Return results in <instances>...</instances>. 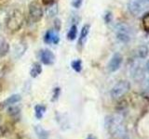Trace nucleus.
Masks as SVG:
<instances>
[{
  "label": "nucleus",
  "instance_id": "a211bd4d",
  "mask_svg": "<svg viewBox=\"0 0 149 139\" xmlns=\"http://www.w3.org/2000/svg\"><path fill=\"white\" fill-rule=\"evenodd\" d=\"M9 51V45L7 42H2L0 43V57L6 56Z\"/></svg>",
  "mask_w": 149,
  "mask_h": 139
},
{
  "label": "nucleus",
  "instance_id": "dca6fc26",
  "mask_svg": "<svg viewBox=\"0 0 149 139\" xmlns=\"http://www.w3.org/2000/svg\"><path fill=\"white\" fill-rule=\"evenodd\" d=\"M46 112V107L43 105H36L35 107V114L36 119H42Z\"/></svg>",
  "mask_w": 149,
  "mask_h": 139
},
{
  "label": "nucleus",
  "instance_id": "a878e982",
  "mask_svg": "<svg viewBox=\"0 0 149 139\" xmlns=\"http://www.w3.org/2000/svg\"><path fill=\"white\" fill-rule=\"evenodd\" d=\"M143 87H144V90H146L148 94H149V79L144 82V85H143Z\"/></svg>",
  "mask_w": 149,
  "mask_h": 139
},
{
  "label": "nucleus",
  "instance_id": "f3484780",
  "mask_svg": "<svg viewBox=\"0 0 149 139\" xmlns=\"http://www.w3.org/2000/svg\"><path fill=\"white\" fill-rule=\"evenodd\" d=\"M77 25L73 24L67 32V38L70 41H73L77 38Z\"/></svg>",
  "mask_w": 149,
  "mask_h": 139
},
{
  "label": "nucleus",
  "instance_id": "9b49d317",
  "mask_svg": "<svg viewBox=\"0 0 149 139\" xmlns=\"http://www.w3.org/2000/svg\"><path fill=\"white\" fill-rule=\"evenodd\" d=\"M35 132L36 133V136L38 137V139H49V132L47 131L45 128L40 126V125H36Z\"/></svg>",
  "mask_w": 149,
  "mask_h": 139
},
{
  "label": "nucleus",
  "instance_id": "39448f33",
  "mask_svg": "<svg viewBox=\"0 0 149 139\" xmlns=\"http://www.w3.org/2000/svg\"><path fill=\"white\" fill-rule=\"evenodd\" d=\"M29 17L33 22L39 21L43 17L42 6L37 1H33L29 4Z\"/></svg>",
  "mask_w": 149,
  "mask_h": 139
},
{
  "label": "nucleus",
  "instance_id": "cd10ccee",
  "mask_svg": "<svg viewBox=\"0 0 149 139\" xmlns=\"http://www.w3.org/2000/svg\"><path fill=\"white\" fill-rule=\"evenodd\" d=\"M146 70H147V72H149V59L147 60V62H146Z\"/></svg>",
  "mask_w": 149,
  "mask_h": 139
},
{
  "label": "nucleus",
  "instance_id": "c85d7f7f",
  "mask_svg": "<svg viewBox=\"0 0 149 139\" xmlns=\"http://www.w3.org/2000/svg\"><path fill=\"white\" fill-rule=\"evenodd\" d=\"M87 139H97V138L95 136H88Z\"/></svg>",
  "mask_w": 149,
  "mask_h": 139
},
{
  "label": "nucleus",
  "instance_id": "393cba45",
  "mask_svg": "<svg viewBox=\"0 0 149 139\" xmlns=\"http://www.w3.org/2000/svg\"><path fill=\"white\" fill-rule=\"evenodd\" d=\"M81 3H82V0H73L72 1V5L77 8L81 6Z\"/></svg>",
  "mask_w": 149,
  "mask_h": 139
},
{
  "label": "nucleus",
  "instance_id": "c756f323",
  "mask_svg": "<svg viewBox=\"0 0 149 139\" xmlns=\"http://www.w3.org/2000/svg\"><path fill=\"white\" fill-rule=\"evenodd\" d=\"M2 91H3V86L1 85V83H0V93H1Z\"/></svg>",
  "mask_w": 149,
  "mask_h": 139
},
{
  "label": "nucleus",
  "instance_id": "aec40b11",
  "mask_svg": "<svg viewBox=\"0 0 149 139\" xmlns=\"http://www.w3.org/2000/svg\"><path fill=\"white\" fill-rule=\"evenodd\" d=\"M132 75H133V78L134 79H138V76L141 78L143 76V69H141L140 66H134L132 67Z\"/></svg>",
  "mask_w": 149,
  "mask_h": 139
},
{
  "label": "nucleus",
  "instance_id": "b1692460",
  "mask_svg": "<svg viewBox=\"0 0 149 139\" xmlns=\"http://www.w3.org/2000/svg\"><path fill=\"white\" fill-rule=\"evenodd\" d=\"M59 95H60V88L57 87L54 89V93H53V97H52V100H56L59 97Z\"/></svg>",
  "mask_w": 149,
  "mask_h": 139
},
{
  "label": "nucleus",
  "instance_id": "ddd939ff",
  "mask_svg": "<svg viewBox=\"0 0 149 139\" xmlns=\"http://www.w3.org/2000/svg\"><path fill=\"white\" fill-rule=\"evenodd\" d=\"M46 14L49 18L55 17L58 14V5L56 3L49 5L48 8H46Z\"/></svg>",
  "mask_w": 149,
  "mask_h": 139
},
{
  "label": "nucleus",
  "instance_id": "f03ea898",
  "mask_svg": "<svg viewBox=\"0 0 149 139\" xmlns=\"http://www.w3.org/2000/svg\"><path fill=\"white\" fill-rule=\"evenodd\" d=\"M128 9L134 17L143 15L149 11V0H130Z\"/></svg>",
  "mask_w": 149,
  "mask_h": 139
},
{
  "label": "nucleus",
  "instance_id": "4468645a",
  "mask_svg": "<svg viewBox=\"0 0 149 139\" xmlns=\"http://www.w3.org/2000/svg\"><path fill=\"white\" fill-rule=\"evenodd\" d=\"M41 72H42V66H41V64L38 63V62H36V63L33 64L32 69H31V71H30L31 76L33 78H36Z\"/></svg>",
  "mask_w": 149,
  "mask_h": 139
},
{
  "label": "nucleus",
  "instance_id": "2eb2a0df",
  "mask_svg": "<svg viewBox=\"0 0 149 139\" xmlns=\"http://www.w3.org/2000/svg\"><path fill=\"white\" fill-rule=\"evenodd\" d=\"M21 98L22 97L20 95H12L10 96H8V98L5 100L4 105L5 106H12L13 104L18 103V102L21 100Z\"/></svg>",
  "mask_w": 149,
  "mask_h": 139
},
{
  "label": "nucleus",
  "instance_id": "f257e3e1",
  "mask_svg": "<svg viewBox=\"0 0 149 139\" xmlns=\"http://www.w3.org/2000/svg\"><path fill=\"white\" fill-rule=\"evenodd\" d=\"M23 21H24V18H23L22 13L19 9H14L9 13L6 25L9 31L17 32L22 27Z\"/></svg>",
  "mask_w": 149,
  "mask_h": 139
},
{
  "label": "nucleus",
  "instance_id": "9d476101",
  "mask_svg": "<svg viewBox=\"0 0 149 139\" xmlns=\"http://www.w3.org/2000/svg\"><path fill=\"white\" fill-rule=\"evenodd\" d=\"M90 29H91V26L88 24H85L81 29L80 32V35H79V40H78V45L83 46L85 42L87 40V37L88 35V32H90Z\"/></svg>",
  "mask_w": 149,
  "mask_h": 139
},
{
  "label": "nucleus",
  "instance_id": "4be33fe9",
  "mask_svg": "<svg viewBox=\"0 0 149 139\" xmlns=\"http://www.w3.org/2000/svg\"><path fill=\"white\" fill-rule=\"evenodd\" d=\"M137 53H138L139 58H146V56L148 54V48H147V46H146V45L140 46L139 49L137 50Z\"/></svg>",
  "mask_w": 149,
  "mask_h": 139
},
{
  "label": "nucleus",
  "instance_id": "bb28decb",
  "mask_svg": "<svg viewBox=\"0 0 149 139\" xmlns=\"http://www.w3.org/2000/svg\"><path fill=\"white\" fill-rule=\"evenodd\" d=\"M42 3L46 5V6H49V5L55 3V0H42Z\"/></svg>",
  "mask_w": 149,
  "mask_h": 139
},
{
  "label": "nucleus",
  "instance_id": "5701e85b",
  "mask_svg": "<svg viewBox=\"0 0 149 139\" xmlns=\"http://www.w3.org/2000/svg\"><path fill=\"white\" fill-rule=\"evenodd\" d=\"M61 25H62V23H61V21L59 19H56L55 21H54V27H55V30L59 32L60 29H61Z\"/></svg>",
  "mask_w": 149,
  "mask_h": 139
},
{
  "label": "nucleus",
  "instance_id": "6ab92c4d",
  "mask_svg": "<svg viewBox=\"0 0 149 139\" xmlns=\"http://www.w3.org/2000/svg\"><path fill=\"white\" fill-rule=\"evenodd\" d=\"M71 66L73 68V70L77 72H80L82 71V61L80 59H76L73 60L71 63Z\"/></svg>",
  "mask_w": 149,
  "mask_h": 139
},
{
  "label": "nucleus",
  "instance_id": "f8f14e48",
  "mask_svg": "<svg viewBox=\"0 0 149 139\" xmlns=\"http://www.w3.org/2000/svg\"><path fill=\"white\" fill-rule=\"evenodd\" d=\"M26 48L27 46L24 43H19L15 45V47H14V57L15 58H21L22 56L24 54V52L26 51Z\"/></svg>",
  "mask_w": 149,
  "mask_h": 139
},
{
  "label": "nucleus",
  "instance_id": "423d86ee",
  "mask_svg": "<svg viewBox=\"0 0 149 139\" xmlns=\"http://www.w3.org/2000/svg\"><path fill=\"white\" fill-rule=\"evenodd\" d=\"M109 128H110V131H111L112 134H114V136L121 137L125 134L124 126L122 125V123L119 122V120H118V119H112L110 120Z\"/></svg>",
  "mask_w": 149,
  "mask_h": 139
},
{
  "label": "nucleus",
  "instance_id": "1a4fd4ad",
  "mask_svg": "<svg viewBox=\"0 0 149 139\" xmlns=\"http://www.w3.org/2000/svg\"><path fill=\"white\" fill-rule=\"evenodd\" d=\"M44 42L46 44L57 45L60 42V37L53 30H49L44 36Z\"/></svg>",
  "mask_w": 149,
  "mask_h": 139
},
{
  "label": "nucleus",
  "instance_id": "0eeeda50",
  "mask_svg": "<svg viewBox=\"0 0 149 139\" xmlns=\"http://www.w3.org/2000/svg\"><path fill=\"white\" fill-rule=\"evenodd\" d=\"M122 62H123L122 55L119 53H116V54H114L113 57L111 58L108 65H107V68H108L110 72H115L121 67Z\"/></svg>",
  "mask_w": 149,
  "mask_h": 139
},
{
  "label": "nucleus",
  "instance_id": "412c9836",
  "mask_svg": "<svg viewBox=\"0 0 149 139\" xmlns=\"http://www.w3.org/2000/svg\"><path fill=\"white\" fill-rule=\"evenodd\" d=\"M142 23L143 29L146 32H149V11L144 13V15H143L142 19Z\"/></svg>",
  "mask_w": 149,
  "mask_h": 139
},
{
  "label": "nucleus",
  "instance_id": "6e6552de",
  "mask_svg": "<svg viewBox=\"0 0 149 139\" xmlns=\"http://www.w3.org/2000/svg\"><path fill=\"white\" fill-rule=\"evenodd\" d=\"M40 60L45 65H52L55 62V55L49 49H43L40 52Z\"/></svg>",
  "mask_w": 149,
  "mask_h": 139
},
{
  "label": "nucleus",
  "instance_id": "7ed1b4c3",
  "mask_svg": "<svg viewBox=\"0 0 149 139\" xmlns=\"http://www.w3.org/2000/svg\"><path fill=\"white\" fill-rule=\"evenodd\" d=\"M130 89V85L127 81H120L116 83L111 90V96L114 99H119L124 96Z\"/></svg>",
  "mask_w": 149,
  "mask_h": 139
},
{
  "label": "nucleus",
  "instance_id": "20e7f679",
  "mask_svg": "<svg viewBox=\"0 0 149 139\" xmlns=\"http://www.w3.org/2000/svg\"><path fill=\"white\" fill-rule=\"evenodd\" d=\"M116 35L120 42L128 43L132 39V29L125 23H118L116 26Z\"/></svg>",
  "mask_w": 149,
  "mask_h": 139
}]
</instances>
